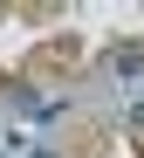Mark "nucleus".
Segmentation results:
<instances>
[{
	"label": "nucleus",
	"mask_w": 144,
	"mask_h": 158,
	"mask_svg": "<svg viewBox=\"0 0 144 158\" xmlns=\"http://www.w3.org/2000/svg\"><path fill=\"white\" fill-rule=\"evenodd\" d=\"M35 158H48V151H35Z\"/></svg>",
	"instance_id": "nucleus-1"
}]
</instances>
